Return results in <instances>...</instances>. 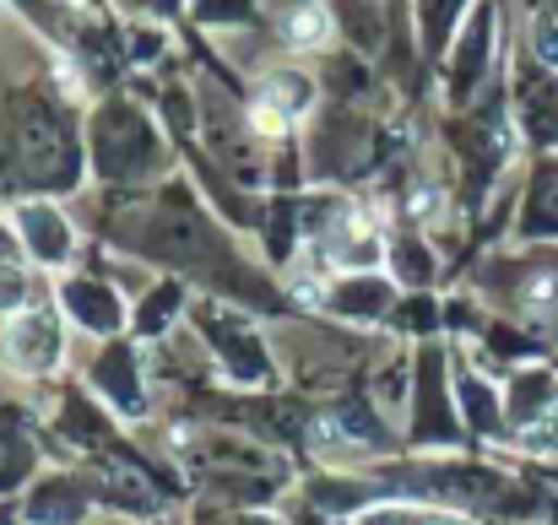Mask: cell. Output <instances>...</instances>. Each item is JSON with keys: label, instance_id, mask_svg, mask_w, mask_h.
<instances>
[{"label": "cell", "instance_id": "cell-1", "mask_svg": "<svg viewBox=\"0 0 558 525\" xmlns=\"http://www.w3.org/2000/svg\"><path fill=\"white\" fill-rule=\"evenodd\" d=\"M54 352H60V331H54L49 315H27V320H16L11 337H5V363H11V368H27V374L49 368Z\"/></svg>", "mask_w": 558, "mask_h": 525}, {"label": "cell", "instance_id": "cell-2", "mask_svg": "<svg viewBox=\"0 0 558 525\" xmlns=\"http://www.w3.org/2000/svg\"><path fill=\"white\" fill-rule=\"evenodd\" d=\"M22 228H27V239H33V249H38L44 260H65V255H71V233H65V222H60L54 211L27 206V211H22Z\"/></svg>", "mask_w": 558, "mask_h": 525}, {"label": "cell", "instance_id": "cell-3", "mask_svg": "<svg viewBox=\"0 0 558 525\" xmlns=\"http://www.w3.org/2000/svg\"><path fill=\"white\" fill-rule=\"evenodd\" d=\"M65 298H71V309L82 315V326H93V331H114V326H120V304H114L104 288H93V282H76Z\"/></svg>", "mask_w": 558, "mask_h": 525}, {"label": "cell", "instance_id": "cell-4", "mask_svg": "<svg viewBox=\"0 0 558 525\" xmlns=\"http://www.w3.org/2000/svg\"><path fill=\"white\" fill-rule=\"evenodd\" d=\"M33 521H38V525H71V521H82V499H76V488H71V483H60V488H44V493L33 499Z\"/></svg>", "mask_w": 558, "mask_h": 525}, {"label": "cell", "instance_id": "cell-5", "mask_svg": "<svg viewBox=\"0 0 558 525\" xmlns=\"http://www.w3.org/2000/svg\"><path fill=\"white\" fill-rule=\"evenodd\" d=\"M331 298H337L342 315H379L390 304V288H379V282H342Z\"/></svg>", "mask_w": 558, "mask_h": 525}, {"label": "cell", "instance_id": "cell-6", "mask_svg": "<svg viewBox=\"0 0 558 525\" xmlns=\"http://www.w3.org/2000/svg\"><path fill=\"white\" fill-rule=\"evenodd\" d=\"M98 379H104V390H109L120 406H136V395H131V352L125 347H114L98 363Z\"/></svg>", "mask_w": 558, "mask_h": 525}, {"label": "cell", "instance_id": "cell-7", "mask_svg": "<svg viewBox=\"0 0 558 525\" xmlns=\"http://www.w3.org/2000/svg\"><path fill=\"white\" fill-rule=\"evenodd\" d=\"M22 472H27V444L0 423V488H11V483H22Z\"/></svg>", "mask_w": 558, "mask_h": 525}, {"label": "cell", "instance_id": "cell-8", "mask_svg": "<svg viewBox=\"0 0 558 525\" xmlns=\"http://www.w3.org/2000/svg\"><path fill=\"white\" fill-rule=\"evenodd\" d=\"M22 304H27V277L0 260V309H22Z\"/></svg>", "mask_w": 558, "mask_h": 525}, {"label": "cell", "instance_id": "cell-9", "mask_svg": "<svg viewBox=\"0 0 558 525\" xmlns=\"http://www.w3.org/2000/svg\"><path fill=\"white\" fill-rule=\"evenodd\" d=\"M320 33H326V22H320V11H310V5H304V11L293 16V38H299V44H315Z\"/></svg>", "mask_w": 558, "mask_h": 525}, {"label": "cell", "instance_id": "cell-10", "mask_svg": "<svg viewBox=\"0 0 558 525\" xmlns=\"http://www.w3.org/2000/svg\"><path fill=\"white\" fill-rule=\"evenodd\" d=\"M369 525H461V521H445V515H401V521H369Z\"/></svg>", "mask_w": 558, "mask_h": 525}]
</instances>
